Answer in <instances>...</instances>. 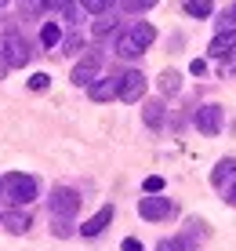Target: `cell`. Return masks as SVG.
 I'll return each instance as SVG.
<instances>
[{"label":"cell","mask_w":236,"mask_h":251,"mask_svg":"<svg viewBox=\"0 0 236 251\" xmlns=\"http://www.w3.org/2000/svg\"><path fill=\"white\" fill-rule=\"evenodd\" d=\"M160 189H164V178H160V175H149V178H145V193H160Z\"/></svg>","instance_id":"22"},{"label":"cell","mask_w":236,"mask_h":251,"mask_svg":"<svg viewBox=\"0 0 236 251\" xmlns=\"http://www.w3.org/2000/svg\"><path fill=\"white\" fill-rule=\"evenodd\" d=\"M80 44H84V40H80V37H76V33H73V37L66 40V51H69V55H73V51H80Z\"/></svg>","instance_id":"26"},{"label":"cell","mask_w":236,"mask_h":251,"mask_svg":"<svg viewBox=\"0 0 236 251\" xmlns=\"http://www.w3.org/2000/svg\"><path fill=\"white\" fill-rule=\"evenodd\" d=\"M225 201H229V204H233V207H236V182H233V186H229V197H225Z\"/></svg>","instance_id":"31"},{"label":"cell","mask_w":236,"mask_h":251,"mask_svg":"<svg viewBox=\"0 0 236 251\" xmlns=\"http://www.w3.org/2000/svg\"><path fill=\"white\" fill-rule=\"evenodd\" d=\"M156 251H186V244H182V240H160Z\"/></svg>","instance_id":"23"},{"label":"cell","mask_w":236,"mask_h":251,"mask_svg":"<svg viewBox=\"0 0 236 251\" xmlns=\"http://www.w3.org/2000/svg\"><path fill=\"white\" fill-rule=\"evenodd\" d=\"M0 55H4V62L15 66V69L29 62V48H25V40L19 37V33H7V37H4V44H0Z\"/></svg>","instance_id":"3"},{"label":"cell","mask_w":236,"mask_h":251,"mask_svg":"<svg viewBox=\"0 0 236 251\" xmlns=\"http://www.w3.org/2000/svg\"><path fill=\"white\" fill-rule=\"evenodd\" d=\"M98 66H102V55H98V51H91L84 62L73 66V84H76V88H87L91 80H98Z\"/></svg>","instance_id":"4"},{"label":"cell","mask_w":236,"mask_h":251,"mask_svg":"<svg viewBox=\"0 0 236 251\" xmlns=\"http://www.w3.org/2000/svg\"><path fill=\"white\" fill-rule=\"evenodd\" d=\"M4 189H7V197H11L15 204L37 201V178H33V175H22V171H11V175L4 178Z\"/></svg>","instance_id":"1"},{"label":"cell","mask_w":236,"mask_h":251,"mask_svg":"<svg viewBox=\"0 0 236 251\" xmlns=\"http://www.w3.org/2000/svg\"><path fill=\"white\" fill-rule=\"evenodd\" d=\"M4 226L11 233H25V229H29V215H25V211H11V215H4Z\"/></svg>","instance_id":"14"},{"label":"cell","mask_w":236,"mask_h":251,"mask_svg":"<svg viewBox=\"0 0 236 251\" xmlns=\"http://www.w3.org/2000/svg\"><path fill=\"white\" fill-rule=\"evenodd\" d=\"M22 7H25V11H29V15H33V11H37V7H44V0H22Z\"/></svg>","instance_id":"29"},{"label":"cell","mask_w":236,"mask_h":251,"mask_svg":"<svg viewBox=\"0 0 236 251\" xmlns=\"http://www.w3.org/2000/svg\"><path fill=\"white\" fill-rule=\"evenodd\" d=\"M58 44V25L55 22H44L40 25V48H55Z\"/></svg>","instance_id":"16"},{"label":"cell","mask_w":236,"mask_h":251,"mask_svg":"<svg viewBox=\"0 0 236 251\" xmlns=\"http://www.w3.org/2000/svg\"><path fill=\"white\" fill-rule=\"evenodd\" d=\"M7 69H11V66H7V62H4V55H0V80H4V73H7Z\"/></svg>","instance_id":"32"},{"label":"cell","mask_w":236,"mask_h":251,"mask_svg":"<svg viewBox=\"0 0 236 251\" xmlns=\"http://www.w3.org/2000/svg\"><path fill=\"white\" fill-rule=\"evenodd\" d=\"M124 37H127L138 51H145V48H149L153 40H156V29H153L149 22H135V25H131V33H124Z\"/></svg>","instance_id":"9"},{"label":"cell","mask_w":236,"mask_h":251,"mask_svg":"<svg viewBox=\"0 0 236 251\" xmlns=\"http://www.w3.org/2000/svg\"><path fill=\"white\" fill-rule=\"evenodd\" d=\"M222 25H225V29H236V4H233L229 11L222 15Z\"/></svg>","instance_id":"24"},{"label":"cell","mask_w":236,"mask_h":251,"mask_svg":"<svg viewBox=\"0 0 236 251\" xmlns=\"http://www.w3.org/2000/svg\"><path fill=\"white\" fill-rule=\"evenodd\" d=\"M62 11H66V19H69V22H76V19H80V4H66Z\"/></svg>","instance_id":"25"},{"label":"cell","mask_w":236,"mask_h":251,"mask_svg":"<svg viewBox=\"0 0 236 251\" xmlns=\"http://www.w3.org/2000/svg\"><path fill=\"white\" fill-rule=\"evenodd\" d=\"M186 11L193 15V19H207V15H211V0H186Z\"/></svg>","instance_id":"17"},{"label":"cell","mask_w":236,"mask_h":251,"mask_svg":"<svg viewBox=\"0 0 236 251\" xmlns=\"http://www.w3.org/2000/svg\"><path fill=\"white\" fill-rule=\"evenodd\" d=\"M47 88H51V76H47V73L29 76V91H47Z\"/></svg>","instance_id":"20"},{"label":"cell","mask_w":236,"mask_h":251,"mask_svg":"<svg viewBox=\"0 0 236 251\" xmlns=\"http://www.w3.org/2000/svg\"><path fill=\"white\" fill-rule=\"evenodd\" d=\"M7 4H11V0H0V7H7Z\"/></svg>","instance_id":"33"},{"label":"cell","mask_w":236,"mask_h":251,"mask_svg":"<svg viewBox=\"0 0 236 251\" xmlns=\"http://www.w3.org/2000/svg\"><path fill=\"white\" fill-rule=\"evenodd\" d=\"M145 95V76L138 73V69H131V73L120 76V91H117V99H124V102H138Z\"/></svg>","instance_id":"5"},{"label":"cell","mask_w":236,"mask_h":251,"mask_svg":"<svg viewBox=\"0 0 236 251\" xmlns=\"http://www.w3.org/2000/svg\"><path fill=\"white\" fill-rule=\"evenodd\" d=\"M120 7H124L127 15H135V11H149V7L156 4V0H117Z\"/></svg>","instance_id":"19"},{"label":"cell","mask_w":236,"mask_h":251,"mask_svg":"<svg viewBox=\"0 0 236 251\" xmlns=\"http://www.w3.org/2000/svg\"><path fill=\"white\" fill-rule=\"evenodd\" d=\"M0 189H4V178H0Z\"/></svg>","instance_id":"34"},{"label":"cell","mask_w":236,"mask_h":251,"mask_svg":"<svg viewBox=\"0 0 236 251\" xmlns=\"http://www.w3.org/2000/svg\"><path fill=\"white\" fill-rule=\"evenodd\" d=\"M113 4H117V0H80V7H84V11H91V15H98V19H102V15H106L109 11V7Z\"/></svg>","instance_id":"18"},{"label":"cell","mask_w":236,"mask_h":251,"mask_svg":"<svg viewBox=\"0 0 236 251\" xmlns=\"http://www.w3.org/2000/svg\"><path fill=\"white\" fill-rule=\"evenodd\" d=\"M124 251H145V248H142V240H135V237H127V240H124Z\"/></svg>","instance_id":"27"},{"label":"cell","mask_w":236,"mask_h":251,"mask_svg":"<svg viewBox=\"0 0 236 251\" xmlns=\"http://www.w3.org/2000/svg\"><path fill=\"white\" fill-rule=\"evenodd\" d=\"M233 51H236V29H222L211 40V55L214 58H225V55H233Z\"/></svg>","instance_id":"10"},{"label":"cell","mask_w":236,"mask_h":251,"mask_svg":"<svg viewBox=\"0 0 236 251\" xmlns=\"http://www.w3.org/2000/svg\"><path fill=\"white\" fill-rule=\"evenodd\" d=\"M196 127L204 135H218V131H222V106H214V102L200 106L196 109Z\"/></svg>","instance_id":"7"},{"label":"cell","mask_w":236,"mask_h":251,"mask_svg":"<svg viewBox=\"0 0 236 251\" xmlns=\"http://www.w3.org/2000/svg\"><path fill=\"white\" fill-rule=\"evenodd\" d=\"M117 91H120V76H98V80L87 84L91 102H109V99H117Z\"/></svg>","instance_id":"8"},{"label":"cell","mask_w":236,"mask_h":251,"mask_svg":"<svg viewBox=\"0 0 236 251\" xmlns=\"http://www.w3.org/2000/svg\"><path fill=\"white\" fill-rule=\"evenodd\" d=\"M189 69H193V73H196V76H204V73H207V62H204V58H196V62H193V66H189Z\"/></svg>","instance_id":"28"},{"label":"cell","mask_w":236,"mask_h":251,"mask_svg":"<svg viewBox=\"0 0 236 251\" xmlns=\"http://www.w3.org/2000/svg\"><path fill=\"white\" fill-rule=\"evenodd\" d=\"M178 88H182V76L174 73V69H164V73H160V91L164 95H174Z\"/></svg>","instance_id":"15"},{"label":"cell","mask_w":236,"mask_h":251,"mask_svg":"<svg viewBox=\"0 0 236 251\" xmlns=\"http://www.w3.org/2000/svg\"><path fill=\"white\" fill-rule=\"evenodd\" d=\"M142 120H145V127H160L164 124V102L160 99H153V102H145V109H142Z\"/></svg>","instance_id":"12"},{"label":"cell","mask_w":236,"mask_h":251,"mask_svg":"<svg viewBox=\"0 0 236 251\" xmlns=\"http://www.w3.org/2000/svg\"><path fill=\"white\" fill-rule=\"evenodd\" d=\"M69 0H44V7H66Z\"/></svg>","instance_id":"30"},{"label":"cell","mask_w":236,"mask_h":251,"mask_svg":"<svg viewBox=\"0 0 236 251\" xmlns=\"http://www.w3.org/2000/svg\"><path fill=\"white\" fill-rule=\"evenodd\" d=\"M174 211L167 197H142V204H138V215L142 219H149V222H160V219H167V215Z\"/></svg>","instance_id":"6"},{"label":"cell","mask_w":236,"mask_h":251,"mask_svg":"<svg viewBox=\"0 0 236 251\" xmlns=\"http://www.w3.org/2000/svg\"><path fill=\"white\" fill-rule=\"evenodd\" d=\"M113 25H117L113 19H98V22H94V37H109V33H113Z\"/></svg>","instance_id":"21"},{"label":"cell","mask_w":236,"mask_h":251,"mask_svg":"<svg viewBox=\"0 0 236 251\" xmlns=\"http://www.w3.org/2000/svg\"><path fill=\"white\" fill-rule=\"evenodd\" d=\"M109 222H113V207H102L98 215H91V219H87L84 226H80V233H84V237H98V233L106 229Z\"/></svg>","instance_id":"11"},{"label":"cell","mask_w":236,"mask_h":251,"mask_svg":"<svg viewBox=\"0 0 236 251\" xmlns=\"http://www.w3.org/2000/svg\"><path fill=\"white\" fill-rule=\"evenodd\" d=\"M233 175H236V157H225V160H218V168L211 171V182L225 186V178H233Z\"/></svg>","instance_id":"13"},{"label":"cell","mask_w":236,"mask_h":251,"mask_svg":"<svg viewBox=\"0 0 236 251\" xmlns=\"http://www.w3.org/2000/svg\"><path fill=\"white\" fill-rule=\"evenodd\" d=\"M47 207H51V215H55V219H73L76 215V207H80V197L73 193V189H66V186H58L55 193L47 197Z\"/></svg>","instance_id":"2"}]
</instances>
